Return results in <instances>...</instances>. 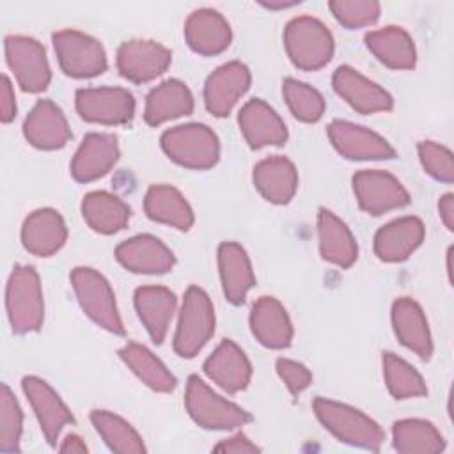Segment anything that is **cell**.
Here are the masks:
<instances>
[{"label":"cell","mask_w":454,"mask_h":454,"mask_svg":"<svg viewBox=\"0 0 454 454\" xmlns=\"http://www.w3.org/2000/svg\"><path fill=\"white\" fill-rule=\"evenodd\" d=\"M312 408L317 420L337 440L369 450H378L381 447L385 440L383 429L360 410L325 397H316Z\"/></svg>","instance_id":"obj_1"},{"label":"cell","mask_w":454,"mask_h":454,"mask_svg":"<svg viewBox=\"0 0 454 454\" xmlns=\"http://www.w3.org/2000/svg\"><path fill=\"white\" fill-rule=\"evenodd\" d=\"M284 46L291 62L303 71L325 67L335 50L332 32L312 16H298L286 25Z\"/></svg>","instance_id":"obj_2"},{"label":"cell","mask_w":454,"mask_h":454,"mask_svg":"<svg viewBox=\"0 0 454 454\" xmlns=\"http://www.w3.org/2000/svg\"><path fill=\"white\" fill-rule=\"evenodd\" d=\"M5 309L14 333H30L41 328L44 319L43 289L32 266H16L5 287Z\"/></svg>","instance_id":"obj_3"},{"label":"cell","mask_w":454,"mask_h":454,"mask_svg":"<svg viewBox=\"0 0 454 454\" xmlns=\"http://www.w3.org/2000/svg\"><path fill=\"white\" fill-rule=\"evenodd\" d=\"M161 149L181 167L206 170L220 158V142L211 128L192 122L167 129L161 135Z\"/></svg>","instance_id":"obj_4"},{"label":"cell","mask_w":454,"mask_h":454,"mask_svg":"<svg viewBox=\"0 0 454 454\" xmlns=\"http://www.w3.org/2000/svg\"><path fill=\"white\" fill-rule=\"evenodd\" d=\"M215 333V309L207 293L190 286L184 293L177 328L174 335V351L183 358H193Z\"/></svg>","instance_id":"obj_5"},{"label":"cell","mask_w":454,"mask_h":454,"mask_svg":"<svg viewBox=\"0 0 454 454\" xmlns=\"http://www.w3.org/2000/svg\"><path fill=\"white\" fill-rule=\"evenodd\" d=\"M71 284L82 310L101 328L124 335V325L115 303V294L108 280L92 268H74L71 273Z\"/></svg>","instance_id":"obj_6"},{"label":"cell","mask_w":454,"mask_h":454,"mask_svg":"<svg viewBox=\"0 0 454 454\" xmlns=\"http://www.w3.org/2000/svg\"><path fill=\"white\" fill-rule=\"evenodd\" d=\"M184 406L193 422L204 429H236L252 420L243 408L213 392L199 376L188 378Z\"/></svg>","instance_id":"obj_7"},{"label":"cell","mask_w":454,"mask_h":454,"mask_svg":"<svg viewBox=\"0 0 454 454\" xmlns=\"http://www.w3.org/2000/svg\"><path fill=\"white\" fill-rule=\"evenodd\" d=\"M62 71L73 78H92L106 69L101 43L80 30H60L51 35Z\"/></svg>","instance_id":"obj_8"},{"label":"cell","mask_w":454,"mask_h":454,"mask_svg":"<svg viewBox=\"0 0 454 454\" xmlns=\"http://www.w3.org/2000/svg\"><path fill=\"white\" fill-rule=\"evenodd\" d=\"M5 60L25 92H43L51 80L43 44L28 35L5 37Z\"/></svg>","instance_id":"obj_9"},{"label":"cell","mask_w":454,"mask_h":454,"mask_svg":"<svg viewBox=\"0 0 454 454\" xmlns=\"http://www.w3.org/2000/svg\"><path fill=\"white\" fill-rule=\"evenodd\" d=\"M76 112L87 122L126 124L135 115L133 94L122 87H90L76 90Z\"/></svg>","instance_id":"obj_10"},{"label":"cell","mask_w":454,"mask_h":454,"mask_svg":"<svg viewBox=\"0 0 454 454\" xmlns=\"http://www.w3.org/2000/svg\"><path fill=\"white\" fill-rule=\"evenodd\" d=\"M353 192L358 206L369 215H383L410 202L406 188L385 170H360L353 176Z\"/></svg>","instance_id":"obj_11"},{"label":"cell","mask_w":454,"mask_h":454,"mask_svg":"<svg viewBox=\"0 0 454 454\" xmlns=\"http://www.w3.org/2000/svg\"><path fill=\"white\" fill-rule=\"evenodd\" d=\"M115 62L121 76L133 83H145L168 69L172 51L156 41L129 39L119 46Z\"/></svg>","instance_id":"obj_12"},{"label":"cell","mask_w":454,"mask_h":454,"mask_svg":"<svg viewBox=\"0 0 454 454\" xmlns=\"http://www.w3.org/2000/svg\"><path fill=\"white\" fill-rule=\"evenodd\" d=\"M328 138L348 160H390L395 156V149L381 135L349 121H332Z\"/></svg>","instance_id":"obj_13"},{"label":"cell","mask_w":454,"mask_h":454,"mask_svg":"<svg viewBox=\"0 0 454 454\" xmlns=\"http://www.w3.org/2000/svg\"><path fill=\"white\" fill-rule=\"evenodd\" d=\"M21 388L37 417L44 438L50 445H57L64 426L73 422V413L64 404L60 395L37 376H25L21 380Z\"/></svg>","instance_id":"obj_14"},{"label":"cell","mask_w":454,"mask_h":454,"mask_svg":"<svg viewBox=\"0 0 454 454\" xmlns=\"http://www.w3.org/2000/svg\"><path fill=\"white\" fill-rule=\"evenodd\" d=\"M250 87V71L239 62L232 60L216 67L206 80L204 85V103L206 108L216 115L225 117L231 114L238 99Z\"/></svg>","instance_id":"obj_15"},{"label":"cell","mask_w":454,"mask_h":454,"mask_svg":"<svg viewBox=\"0 0 454 454\" xmlns=\"http://www.w3.org/2000/svg\"><path fill=\"white\" fill-rule=\"evenodd\" d=\"M335 92L358 114H376L392 108V96L376 82L349 66H339L332 76Z\"/></svg>","instance_id":"obj_16"},{"label":"cell","mask_w":454,"mask_h":454,"mask_svg":"<svg viewBox=\"0 0 454 454\" xmlns=\"http://www.w3.org/2000/svg\"><path fill=\"white\" fill-rule=\"evenodd\" d=\"M121 156L119 142L110 133H89L83 137L71 161V174L80 183H90L106 176Z\"/></svg>","instance_id":"obj_17"},{"label":"cell","mask_w":454,"mask_h":454,"mask_svg":"<svg viewBox=\"0 0 454 454\" xmlns=\"http://www.w3.org/2000/svg\"><path fill=\"white\" fill-rule=\"evenodd\" d=\"M23 135L30 145L53 151L69 142L71 129L60 106L51 99H39L23 122Z\"/></svg>","instance_id":"obj_18"},{"label":"cell","mask_w":454,"mask_h":454,"mask_svg":"<svg viewBox=\"0 0 454 454\" xmlns=\"http://www.w3.org/2000/svg\"><path fill=\"white\" fill-rule=\"evenodd\" d=\"M117 261L133 273L160 275L172 270L176 257L172 250L156 236L138 234L115 248Z\"/></svg>","instance_id":"obj_19"},{"label":"cell","mask_w":454,"mask_h":454,"mask_svg":"<svg viewBox=\"0 0 454 454\" xmlns=\"http://www.w3.org/2000/svg\"><path fill=\"white\" fill-rule=\"evenodd\" d=\"M206 376L229 394L241 392L252 378V365L243 349L225 339L204 362Z\"/></svg>","instance_id":"obj_20"},{"label":"cell","mask_w":454,"mask_h":454,"mask_svg":"<svg viewBox=\"0 0 454 454\" xmlns=\"http://www.w3.org/2000/svg\"><path fill=\"white\" fill-rule=\"evenodd\" d=\"M67 239V227L62 215L51 207L32 211L21 227V243L27 252L50 257L59 252Z\"/></svg>","instance_id":"obj_21"},{"label":"cell","mask_w":454,"mask_h":454,"mask_svg":"<svg viewBox=\"0 0 454 454\" xmlns=\"http://www.w3.org/2000/svg\"><path fill=\"white\" fill-rule=\"evenodd\" d=\"M239 129L250 147L261 149L266 145H284L287 128L280 115L262 99H250L243 105L238 115Z\"/></svg>","instance_id":"obj_22"},{"label":"cell","mask_w":454,"mask_h":454,"mask_svg":"<svg viewBox=\"0 0 454 454\" xmlns=\"http://www.w3.org/2000/svg\"><path fill=\"white\" fill-rule=\"evenodd\" d=\"M424 236V223L417 216L392 220L376 232L374 254L385 262H401L422 245Z\"/></svg>","instance_id":"obj_23"},{"label":"cell","mask_w":454,"mask_h":454,"mask_svg":"<svg viewBox=\"0 0 454 454\" xmlns=\"http://www.w3.org/2000/svg\"><path fill=\"white\" fill-rule=\"evenodd\" d=\"M184 39L195 53L218 55L231 44L232 32L218 11L202 7L186 18Z\"/></svg>","instance_id":"obj_24"},{"label":"cell","mask_w":454,"mask_h":454,"mask_svg":"<svg viewBox=\"0 0 454 454\" xmlns=\"http://www.w3.org/2000/svg\"><path fill=\"white\" fill-rule=\"evenodd\" d=\"M392 326L395 337L403 346L419 355L422 360H429L433 355V339L426 314L420 305L408 298H397L392 305Z\"/></svg>","instance_id":"obj_25"},{"label":"cell","mask_w":454,"mask_h":454,"mask_svg":"<svg viewBox=\"0 0 454 454\" xmlns=\"http://www.w3.org/2000/svg\"><path fill=\"white\" fill-rule=\"evenodd\" d=\"M254 337L266 348L284 349L293 340V325L284 305L273 296H261L250 310Z\"/></svg>","instance_id":"obj_26"},{"label":"cell","mask_w":454,"mask_h":454,"mask_svg":"<svg viewBox=\"0 0 454 454\" xmlns=\"http://www.w3.org/2000/svg\"><path fill=\"white\" fill-rule=\"evenodd\" d=\"M135 309L149 337L161 344L176 312V294L161 286H142L135 291Z\"/></svg>","instance_id":"obj_27"},{"label":"cell","mask_w":454,"mask_h":454,"mask_svg":"<svg viewBox=\"0 0 454 454\" xmlns=\"http://www.w3.org/2000/svg\"><path fill=\"white\" fill-rule=\"evenodd\" d=\"M218 270L225 298L234 305L243 303L247 293L255 284L254 270L245 248L234 241L222 243L218 247Z\"/></svg>","instance_id":"obj_28"},{"label":"cell","mask_w":454,"mask_h":454,"mask_svg":"<svg viewBox=\"0 0 454 454\" xmlns=\"http://www.w3.org/2000/svg\"><path fill=\"white\" fill-rule=\"evenodd\" d=\"M254 184L259 193L273 204H287L298 188V172L291 160L270 156L254 167Z\"/></svg>","instance_id":"obj_29"},{"label":"cell","mask_w":454,"mask_h":454,"mask_svg":"<svg viewBox=\"0 0 454 454\" xmlns=\"http://www.w3.org/2000/svg\"><path fill=\"white\" fill-rule=\"evenodd\" d=\"M317 238L321 257L335 266L349 268L358 257V245L349 227L332 211L317 213Z\"/></svg>","instance_id":"obj_30"},{"label":"cell","mask_w":454,"mask_h":454,"mask_svg":"<svg viewBox=\"0 0 454 454\" xmlns=\"http://www.w3.org/2000/svg\"><path fill=\"white\" fill-rule=\"evenodd\" d=\"M193 96L181 80H165L145 98L144 119L151 126H160L170 119L192 114Z\"/></svg>","instance_id":"obj_31"},{"label":"cell","mask_w":454,"mask_h":454,"mask_svg":"<svg viewBox=\"0 0 454 454\" xmlns=\"http://www.w3.org/2000/svg\"><path fill=\"white\" fill-rule=\"evenodd\" d=\"M365 44L371 53L390 69H411L417 62V51L411 35L395 25L371 30L365 34Z\"/></svg>","instance_id":"obj_32"},{"label":"cell","mask_w":454,"mask_h":454,"mask_svg":"<svg viewBox=\"0 0 454 454\" xmlns=\"http://www.w3.org/2000/svg\"><path fill=\"white\" fill-rule=\"evenodd\" d=\"M144 209L154 222L188 231L193 225V211L186 199L170 184H153L144 199Z\"/></svg>","instance_id":"obj_33"},{"label":"cell","mask_w":454,"mask_h":454,"mask_svg":"<svg viewBox=\"0 0 454 454\" xmlns=\"http://www.w3.org/2000/svg\"><path fill=\"white\" fill-rule=\"evenodd\" d=\"M82 215L87 225L99 234H114L129 222L128 204L108 192H90L82 200Z\"/></svg>","instance_id":"obj_34"},{"label":"cell","mask_w":454,"mask_h":454,"mask_svg":"<svg viewBox=\"0 0 454 454\" xmlns=\"http://www.w3.org/2000/svg\"><path fill=\"white\" fill-rule=\"evenodd\" d=\"M119 356L131 369V372L149 388L156 392H172L176 388V376L145 346L128 342L124 348L119 349Z\"/></svg>","instance_id":"obj_35"},{"label":"cell","mask_w":454,"mask_h":454,"mask_svg":"<svg viewBox=\"0 0 454 454\" xmlns=\"http://www.w3.org/2000/svg\"><path fill=\"white\" fill-rule=\"evenodd\" d=\"M394 449L403 454H436L445 449L440 431L422 419H403L392 426Z\"/></svg>","instance_id":"obj_36"},{"label":"cell","mask_w":454,"mask_h":454,"mask_svg":"<svg viewBox=\"0 0 454 454\" xmlns=\"http://www.w3.org/2000/svg\"><path fill=\"white\" fill-rule=\"evenodd\" d=\"M90 420L110 450L119 454L145 452L142 436L122 417L106 410H94L90 413Z\"/></svg>","instance_id":"obj_37"},{"label":"cell","mask_w":454,"mask_h":454,"mask_svg":"<svg viewBox=\"0 0 454 454\" xmlns=\"http://www.w3.org/2000/svg\"><path fill=\"white\" fill-rule=\"evenodd\" d=\"M383 376L388 392L395 399H411L426 395L427 388L422 376L394 353L383 355Z\"/></svg>","instance_id":"obj_38"},{"label":"cell","mask_w":454,"mask_h":454,"mask_svg":"<svg viewBox=\"0 0 454 454\" xmlns=\"http://www.w3.org/2000/svg\"><path fill=\"white\" fill-rule=\"evenodd\" d=\"M282 94L291 114L301 122H316L325 114V98L309 83L294 78L282 82Z\"/></svg>","instance_id":"obj_39"},{"label":"cell","mask_w":454,"mask_h":454,"mask_svg":"<svg viewBox=\"0 0 454 454\" xmlns=\"http://www.w3.org/2000/svg\"><path fill=\"white\" fill-rule=\"evenodd\" d=\"M23 431V411L9 385H2L0 392V450L18 452Z\"/></svg>","instance_id":"obj_40"},{"label":"cell","mask_w":454,"mask_h":454,"mask_svg":"<svg viewBox=\"0 0 454 454\" xmlns=\"http://www.w3.org/2000/svg\"><path fill=\"white\" fill-rule=\"evenodd\" d=\"M328 7L335 20L346 28L369 27L381 12V5L374 0H333Z\"/></svg>","instance_id":"obj_41"},{"label":"cell","mask_w":454,"mask_h":454,"mask_svg":"<svg viewBox=\"0 0 454 454\" xmlns=\"http://www.w3.org/2000/svg\"><path fill=\"white\" fill-rule=\"evenodd\" d=\"M419 158L424 167V170L442 183H452L454 181V161L452 153L436 142H420L419 144Z\"/></svg>","instance_id":"obj_42"},{"label":"cell","mask_w":454,"mask_h":454,"mask_svg":"<svg viewBox=\"0 0 454 454\" xmlns=\"http://www.w3.org/2000/svg\"><path fill=\"white\" fill-rule=\"evenodd\" d=\"M277 374L286 383L293 395H298L312 383V372L300 362L289 358H277Z\"/></svg>","instance_id":"obj_43"},{"label":"cell","mask_w":454,"mask_h":454,"mask_svg":"<svg viewBox=\"0 0 454 454\" xmlns=\"http://www.w3.org/2000/svg\"><path fill=\"white\" fill-rule=\"evenodd\" d=\"M213 450H215V452H236V454H245V452H259L261 449H259L255 443H252L245 434L238 433V434H234V436H231V438H225V440H222L220 443H216V445L213 447Z\"/></svg>","instance_id":"obj_44"},{"label":"cell","mask_w":454,"mask_h":454,"mask_svg":"<svg viewBox=\"0 0 454 454\" xmlns=\"http://www.w3.org/2000/svg\"><path fill=\"white\" fill-rule=\"evenodd\" d=\"M0 119L2 122H11L16 115V99H14V90L11 85V80L4 74L2 76V85H0Z\"/></svg>","instance_id":"obj_45"},{"label":"cell","mask_w":454,"mask_h":454,"mask_svg":"<svg viewBox=\"0 0 454 454\" xmlns=\"http://www.w3.org/2000/svg\"><path fill=\"white\" fill-rule=\"evenodd\" d=\"M438 213H440V218L445 223V227L449 231H452L454 229V195L452 193L442 195V199L438 202Z\"/></svg>","instance_id":"obj_46"},{"label":"cell","mask_w":454,"mask_h":454,"mask_svg":"<svg viewBox=\"0 0 454 454\" xmlns=\"http://www.w3.org/2000/svg\"><path fill=\"white\" fill-rule=\"evenodd\" d=\"M59 450H60V452H66V454H69V452H71V454H83V452H87L89 449H87L85 442H83L78 434H67V436L62 440Z\"/></svg>","instance_id":"obj_47"},{"label":"cell","mask_w":454,"mask_h":454,"mask_svg":"<svg viewBox=\"0 0 454 454\" xmlns=\"http://www.w3.org/2000/svg\"><path fill=\"white\" fill-rule=\"evenodd\" d=\"M298 4H300V2H278V4H273V2L264 4V2H262V5L268 7V9H287V7H294V5H298Z\"/></svg>","instance_id":"obj_48"}]
</instances>
